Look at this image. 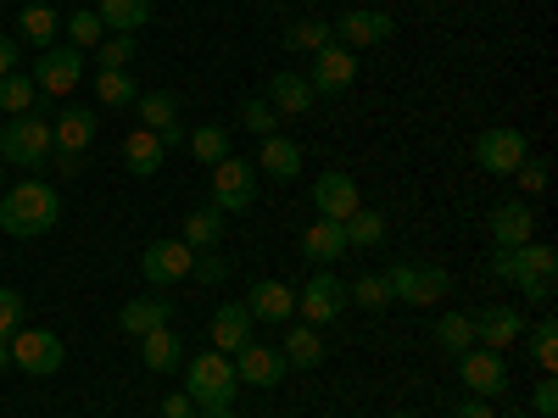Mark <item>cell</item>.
Listing matches in <instances>:
<instances>
[{"mask_svg":"<svg viewBox=\"0 0 558 418\" xmlns=\"http://www.w3.org/2000/svg\"><path fill=\"white\" fill-rule=\"evenodd\" d=\"M62 223V196L51 190L45 179H23L0 196V229L12 241H34V235H51Z\"/></svg>","mask_w":558,"mask_h":418,"instance_id":"obj_1","label":"cell"},{"mask_svg":"<svg viewBox=\"0 0 558 418\" xmlns=\"http://www.w3.org/2000/svg\"><path fill=\"white\" fill-rule=\"evenodd\" d=\"M492 279L514 285L525 302H553V285H558V251L547 241H525L514 251H497L492 257Z\"/></svg>","mask_w":558,"mask_h":418,"instance_id":"obj_2","label":"cell"},{"mask_svg":"<svg viewBox=\"0 0 558 418\" xmlns=\"http://www.w3.org/2000/svg\"><path fill=\"white\" fill-rule=\"evenodd\" d=\"M96 128H101V118L89 107H68V112L51 118V162H57L62 179L84 173V151L96 146Z\"/></svg>","mask_w":558,"mask_h":418,"instance_id":"obj_3","label":"cell"},{"mask_svg":"<svg viewBox=\"0 0 558 418\" xmlns=\"http://www.w3.org/2000/svg\"><path fill=\"white\" fill-rule=\"evenodd\" d=\"M235 391H241V380H235V362L223 352L207 346L202 357L184 362V396L196 407H235Z\"/></svg>","mask_w":558,"mask_h":418,"instance_id":"obj_4","label":"cell"},{"mask_svg":"<svg viewBox=\"0 0 558 418\" xmlns=\"http://www.w3.org/2000/svg\"><path fill=\"white\" fill-rule=\"evenodd\" d=\"M0 162L7 168H45L51 162V118L17 112L12 123H0Z\"/></svg>","mask_w":558,"mask_h":418,"instance_id":"obj_5","label":"cell"},{"mask_svg":"<svg viewBox=\"0 0 558 418\" xmlns=\"http://www.w3.org/2000/svg\"><path fill=\"white\" fill-rule=\"evenodd\" d=\"M386 285H391V302H408V307H430L452 291V273L447 268H425V262H397L386 273Z\"/></svg>","mask_w":558,"mask_h":418,"instance_id":"obj_6","label":"cell"},{"mask_svg":"<svg viewBox=\"0 0 558 418\" xmlns=\"http://www.w3.org/2000/svg\"><path fill=\"white\" fill-rule=\"evenodd\" d=\"M531 157V139L520 134V128H508V123H497V128H486L481 139H475V162L486 168V173H497V179H514V168Z\"/></svg>","mask_w":558,"mask_h":418,"instance_id":"obj_7","label":"cell"},{"mask_svg":"<svg viewBox=\"0 0 558 418\" xmlns=\"http://www.w3.org/2000/svg\"><path fill=\"white\" fill-rule=\"evenodd\" d=\"M7 352H12V362L23 368V374H34V380L57 374V368L68 362V346H62L51 330H17V335L7 341Z\"/></svg>","mask_w":558,"mask_h":418,"instance_id":"obj_8","label":"cell"},{"mask_svg":"<svg viewBox=\"0 0 558 418\" xmlns=\"http://www.w3.org/2000/svg\"><path fill=\"white\" fill-rule=\"evenodd\" d=\"M252 201H257V168L241 157H223L213 168V207L218 212H252Z\"/></svg>","mask_w":558,"mask_h":418,"instance_id":"obj_9","label":"cell"},{"mask_svg":"<svg viewBox=\"0 0 558 418\" xmlns=\"http://www.w3.org/2000/svg\"><path fill=\"white\" fill-rule=\"evenodd\" d=\"M191 262H196V251L184 241H151L140 251V279H146L151 291H168L179 279H191Z\"/></svg>","mask_w":558,"mask_h":418,"instance_id":"obj_10","label":"cell"},{"mask_svg":"<svg viewBox=\"0 0 558 418\" xmlns=\"http://www.w3.org/2000/svg\"><path fill=\"white\" fill-rule=\"evenodd\" d=\"M296 312H302V323H313V330L318 323H336L347 312V285L336 273H313L307 285L296 291Z\"/></svg>","mask_w":558,"mask_h":418,"instance_id":"obj_11","label":"cell"},{"mask_svg":"<svg viewBox=\"0 0 558 418\" xmlns=\"http://www.w3.org/2000/svg\"><path fill=\"white\" fill-rule=\"evenodd\" d=\"M229 362H235V380H241V385H257V391H274L279 380L291 374L286 352H279V346H257V341H246Z\"/></svg>","mask_w":558,"mask_h":418,"instance_id":"obj_12","label":"cell"},{"mask_svg":"<svg viewBox=\"0 0 558 418\" xmlns=\"http://www.w3.org/2000/svg\"><path fill=\"white\" fill-rule=\"evenodd\" d=\"M330 28L341 34L336 45H347V51H368V45H386V39L397 34L391 12H368V7H347Z\"/></svg>","mask_w":558,"mask_h":418,"instance_id":"obj_13","label":"cell"},{"mask_svg":"<svg viewBox=\"0 0 558 418\" xmlns=\"http://www.w3.org/2000/svg\"><path fill=\"white\" fill-rule=\"evenodd\" d=\"M352 78H357V57L347 51V45H336V39H330L324 51H313V73H307L313 96H347Z\"/></svg>","mask_w":558,"mask_h":418,"instance_id":"obj_14","label":"cell"},{"mask_svg":"<svg viewBox=\"0 0 558 418\" xmlns=\"http://www.w3.org/2000/svg\"><path fill=\"white\" fill-rule=\"evenodd\" d=\"M84 78V51H73V45H51V51H39L34 62V84H39V96H68V89H78Z\"/></svg>","mask_w":558,"mask_h":418,"instance_id":"obj_15","label":"cell"},{"mask_svg":"<svg viewBox=\"0 0 558 418\" xmlns=\"http://www.w3.org/2000/svg\"><path fill=\"white\" fill-rule=\"evenodd\" d=\"M357 207H363V196H357V179H352V173L330 168V173H318V179H313V212H318V218L347 223Z\"/></svg>","mask_w":558,"mask_h":418,"instance_id":"obj_16","label":"cell"},{"mask_svg":"<svg viewBox=\"0 0 558 418\" xmlns=\"http://www.w3.org/2000/svg\"><path fill=\"white\" fill-rule=\"evenodd\" d=\"M458 380L470 385L475 396H502L508 391V362H502V352H486V346H470L458 357Z\"/></svg>","mask_w":558,"mask_h":418,"instance_id":"obj_17","label":"cell"},{"mask_svg":"<svg viewBox=\"0 0 558 418\" xmlns=\"http://www.w3.org/2000/svg\"><path fill=\"white\" fill-rule=\"evenodd\" d=\"M470 323H475V346H486V352H502V346H514L525 335V312L508 307V302L470 312Z\"/></svg>","mask_w":558,"mask_h":418,"instance_id":"obj_18","label":"cell"},{"mask_svg":"<svg viewBox=\"0 0 558 418\" xmlns=\"http://www.w3.org/2000/svg\"><path fill=\"white\" fill-rule=\"evenodd\" d=\"M134 112H140V128H151V134L162 139L168 151H173L179 139H184V123H179V101L168 96V89H140Z\"/></svg>","mask_w":558,"mask_h":418,"instance_id":"obj_19","label":"cell"},{"mask_svg":"<svg viewBox=\"0 0 558 418\" xmlns=\"http://www.w3.org/2000/svg\"><path fill=\"white\" fill-rule=\"evenodd\" d=\"M263 101L279 112V118H307L313 112V84L302 78V73H268L263 78Z\"/></svg>","mask_w":558,"mask_h":418,"instance_id":"obj_20","label":"cell"},{"mask_svg":"<svg viewBox=\"0 0 558 418\" xmlns=\"http://www.w3.org/2000/svg\"><path fill=\"white\" fill-rule=\"evenodd\" d=\"M525 241H536V212H531V201L520 196V201L492 207V246H497V251H514V246H525Z\"/></svg>","mask_w":558,"mask_h":418,"instance_id":"obj_21","label":"cell"},{"mask_svg":"<svg viewBox=\"0 0 558 418\" xmlns=\"http://www.w3.org/2000/svg\"><path fill=\"white\" fill-rule=\"evenodd\" d=\"M246 312H252V323H291L296 318V291L286 285V279H257L252 296H246Z\"/></svg>","mask_w":558,"mask_h":418,"instance_id":"obj_22","label":"cell"},{"mask_svg":"<svg viewBox=\"0 0 558 418\" xmlns=\"http://www.w3.org/2000/svg\"><path fill=\"white\" fill-rule=\"evenodd\" d=\"M207 335H213V352L235 357V352L252 341V312H246V302H223V307L213 312V323H207Z\"/></svg>","mask_w":558,"mask_h":418,"instance_id":"obj_23","label":"cell"},{"mask_svg":"<svg viewBox=\"0 0 558 418\" xmlns=\"http://www.w3.org/2000/svg\"><path fill=\"white\" fill-rule=\"evenodd\" d=\"M352 246H347V229L336 223V218H313L307 229H302V257H313L318 268H330V262H341Z\"/></svg>","mask_w":558,"mask_h":418,"instance_id":"obj_24","label":"cell"},{"mask_svg":"<svg viewBox=\"0 0 558 418\" xmlns=\"http://www.w3.org/2000/svg\"><path fill=\"white\" fill-rule=\"evenodd\" d=\"M252 168H263V173L279 179V184H291V179L302 173V139H291V134H268Z\"/></svg>","mask_w":558,"mask_h":418,"instance_id":"obj_25","label":"cell"},{"mask_svg":"<svg viewBox=\"0 0 558 418\" xmlns=\"http://www.w3.org/2000/svg\"><path fill=\"white\" fill-rule=\"evenodd\" d=\"M168 318H173V302H168V296H134V302H123V312H118V330L140 341V335L162 330Z\"/></svg>","mask_w":558,"mask_h":418,"instance_id":"obj_26","label":"cell"},{"mask_svg":"<svg viewBox=\"0 0 558 418\" xmlns=\"http://www.w3.org/2000/svg\"><path fill=\"white\" fill-rule=\"evenodd\" d=\"M123 162H129V173L134 179H151V173H162L168 168V146L151 134V128H134L129 139H123Z\"/></svg>","mask_w":558,"mask_h":418,"instance_id":"obj_27","label":"cell"},{"mask_svg":"<svg viewBox=\"0 0 558 418\" xmlns=\"http://www.w3.org/2000/svg\"><path fill=\"white\" fill-rule=\"evenodd\" d=\"M140 362H146L151 374H173V368L184 362V341H179V335L168 330V323H162V330L140 335Z\"/></svg>","mask_w":558,"mask_h":418,"instance_id":"obj_28","label":"cell"},{"mask_svg":"<svg viewBox=\"0 0 558 418\" xmlns=\"http://www.w3.org/2000/svg\"><path fill=\"white\" fill-rule=\"evenodd\" d=\"M279 352H286L291 368H318L324 357H330V346H324V335L313 330V323H291L286 341H279Z\"/></svg>","mask_w":558,"mask_h":418,"instance_id":"obj_29","label":"cell"},{"mask_svg":"<svg viewBox=\"0 0 558 418\" xmlns=\"http://www.w3.org/2000/svg\"><path fill=\"white\" fill-rule=\"evenodd\" d=\"M96 17H101L107 34H134V28L151 23V0H101Z\"/></svg>","mask_w":558,"mask_h":418,"instance_id":"obj_30","label":"cell"},{"mask_svg":"<svg viewBox=\"0 0 558 418\" xmlns=\"http://www.w3.org/2000/svg\"><path fill=\"white\" fill-rule=\"evenodd\" d=\"M89 84H96V101L101 107H134L140 101V84L129 78V67H96V78H89Z\"/></svg>","mask_w":558,"mask_h":418,"instance_id":"obj_31","label":"cell"},{"mask_svg":"<svg viewBox=\"0 0 558 418\" xmlns=\"http://www.w3.org/2000/svg\"><path fill=\"white\" fill-rule=\"evenodd\" d=\"M218 241H223V212L218 207L184 212V246H191V251H213Z\"/></svg>","mask_w":558,"mask_h":418,"instance_id":"obj_32","label":"cell"},{"mask_svg":"<svg viewBox=\"0 0 558 418\" xmlns=\"http://www.w3.org/2000/svg\"><path fill=\"white\" fill-rule=\"evenodd\" d=\"M436 346L447 352V357H463L475 346V323H470V312H441L436 318Z\"/></svg>","mask_w":558,"mask_h":418,"instance_id":"obj_33","label":"cell"},{"mask_svg":"<svg viewBox=\"0 0 558 418\" xmlns=\"http://www.w3.org/2000/svg\"><path fill=\"white\" fill-rule=\"evenodd\" d=\"M341 229H347V246H357V251H380V246H386V218H380V212H363V207H357Z\"/></svg>","mask_w":558,"mask_h":418,"instance_id":"obj_34","label":"cell"},{"mask_svg":"<svg viewBox=\"0 0 558 418\" xmlns=\"http://www.w3.org/2000/svg\"><path fill=\"white\" fill-rule=\"evenodd\" d=\"M57 34H62V17H57L51 7H23V39H28V45H39V51H51Z\"/></svg>","mask_w":558,"mask_h":418,"instance_id":"obj_35","label":"cell"},{"mask_svg":"<svg viewBox=\"0 0 558 418\" xmlns=\"http://www.w3.org/2000/svg\"><path fill=\"white\" fill-rule=\"evenodd\" d=\"M347 302H352V307H363V312H386V307H391V285H386V273H363V279H352Z\"/></svg>","mask_w":558,"mask_h":418,"instance_id":"obj_36","label":"cell"},{"mask_svg":"<svg viewBox=\"0 0 558 418\" xmlns=\"http://www.w3.org/2000/svg\"><path fill=\"white\" fill-rule=\"evenodd\" d=\"M330 39H336V28H330V23L302 17V23H291V28H286V51H307V57H313V51H324Z\"/></svg>","mask_w":558,"mask_h":418,"instance_id":"obj_37","label":"cell"},{"mask_svg":"<svg viewBox=\"0 0 558 418\" xmlns=\"http://www.w3.org/2000/svg\"><path fill=\"white\" fill-rule=\"evenodd\" d=\"M34 101H39V84H34V78H23V73H7V78H0V112H7V118L28 112Z\"/></svg>","mask_w":558,"mask_h":418,"instance_id":"obj_38","label":"cell"},{"mask_svg":"<svg viewBox=\"0 0 558 418\" xmlns=\"http://www.w3.org/2000/svg\"><path fill=\"white\" fill-rule=\"evenodd\" d=\"M184 139H191V151H196L202 168H218V162L229 157V134H223L218 123H202L196 134H184Z\"/></svg>","mask_w":558,"mask_h":418,"instance_id":"obj_39","label":"cell"},{"mask_svg":"<svg viewBox=\"0 0 558 418\" xmlns=\"http://www.w3.org/2000/svg\"><path fill=\"white\" fill-rule=\"evenodd\" d=\"M62 34L73 39V51H84V57L107 39V28H101V17H96V12H73V17L62 23Z\"/></svg>","mask_w":558,"mask_h":418,"instance_id":"obj_40","label":"cell"},{"mask_svg":"<svg viewBox=\"0 0 558 418\" xmlns=\"http://www.w3.org/2000/svg\"><path fill=\"white\" fill-rule=\"evenodd\" d=\"M531 362L542 368V374H553V368H558V323L553 318H542L536 330H531Z\"/></svg>","mask_w":558,"mask_h":418,"instance_id":"obj_41","label":"cell"},{"mask_svg":"<svg viewBox=\"0 0 558 418\" xmlns=\"http://www.w3.org/2000/svg\"><path fill=\"white\" fill-rule=\"evenodd\" d=\"M134 62V34H107L96 45V67H129Z\"/></svg>","mask_w":558,"mask_h":418,"instance_id":"obj_42","label":"cell"},{"mask_svg":"<svg viewBox=\"0 0 558 418\" xmlns=\"http://www.w3.org/2000/svg\"><path fill=\"white\" fill-rule=\"evenodd\" d=\"M241 123H246V128H252L257 139H268V134H279V112H274V107H268L263 96H252V101L241 107Z\"/></svg>","mask_w":558,"mask_h":418,"instance_id":"obj_43","label":"cell"},{"mask_svg":"<svg viewBox=\"0 0 558 418\" xmlns=\"http://www.w3.org/2000/svg\"><path fill=\"white\" fill-rule=\"evenodd\" d=\"M23 312H28L23 291H0V341H12L23 330Z\"/></svg>","mask_w":558,"mask_h":418,"instance_id":"obj_44","label":"cell"},{"mask_svg":"<svg viewBox=\"0 0 558 418\" xmlns=\"http://www.w3.org/2000/svg\"><path fill=\"white\" fill-rule=\"evenodd\" d=\"M514 179H520V190H525V196H542L553 173H547V162H542V157H525V162L514 168Z\"/></svg>","mask_w":558,"mask_h":418,"instance_id":"obj_45","label":"cell"},{"mask_svg":"<svg viewBox=\"0 0 558 418\" xmlns=\"http://www.w3.org/2000/svg\"><path fill=\"white\" fill-rule=\"evenodd\" d=\"M223 273H229V262H223V257L196 251V262H191V279H196V285H223Z\"/></svg>","mask_w":558,"mask_h":418,"instance_id":"obj_46","label":"cell"},{"mask_svg":"<svg viewBox=\"0 0 558 418\" xmlns=\"http://www.w3.org/2000/svg\"><path fill=\"white\" fill-rule=\"evenodd\" d=\"M531 407H536V418H558V380L553 374L531 391Z\"/></svg>","mask_w":558,"mask_h":418,"instance_id":"obj_47","label":"cell"},{"mask_svg":"<svg viewBox=\"0 0 558 418\" xmlns=\"http://www.w3.org/2000/svg\"><path fill=\"white\" fill-rule=\"evenodd\" d=\"M162 418H196V402L184 391H173V396H162Z\"/></svg>","mask_w":558,"mask_h":418,"instance_id":"obj_48","label":"cell"},{"mask_svg":"<svg viewBox=\"0 0 558 418\" xmlns=\"http://www.w3.org/2000/svg\"><path fill=\"white\" fill-rule=\"evenodd\" d=\"M452 418H497V413H492L486 396H470V402H458V407H452Z\"/></svg>","mask_w":558,"mask_h":418,"instance_id":"obj_49","label":"cell"},{"mask_svg":"<svg viewBox=\"0 0 558 418\" xmlns=\"http://www.w3.org/2000/svg\"><path fill=\"white\" fill-rule=\"evenodd\" d=\"M17 51H23V45L0 34V78H7V73H17Z\"/></svg>","mask_w":558,"mask_h":418,"instance_id":"obj_50","label":"cell"},{"mask_svg":"<svg viewBox=\"0 0 558 418\" xmlns=\"http://www.w3.org/2000/svg\"><path fill=\"white\" fill-rule=\"evenodd\" d=\"M196 418H235V407H196Z\"/></svg>","mask_w":558,"mask_h":418,"instance_id":"obj_51","label":"cell"},{"mask_svg":"<svg viewBox=\"0 0 558 418\" xmlns=\"http://www.w3.org/2000/svg\"><path fill=\"white\" fill-rule=\"evenodd\" d=\"M12 362V352H7V341H0V368H7Z\"/></svg>","mask_w":558,"mask_h":418,"instance_id":"obj_52","label":"cell"},{"mask_svg":"<svg viewBox=\"0 0 558 418\" xmlns=\"http://www.w3.org/2000/svg\"><path fill=\"white\" fill-rule=\"evenodd\" d=\"M391 418H418V413H408V407H397V413H391Z\"/></svg>","mask_w":558,"mask_h":418,"instance_id":"obj_53","label":"cell"},{"mask_svg":"<svg viewBox=\"0 0 558 418\" xmlns=\"http://www.w3.org/2000/svg\"><path fill=\"white\" fill-rule=\"evenodd\" d=\"M0 179H7V162H0Z\"/></svg>","mask_w":558,"mask_h":418,"instance_id":"obj_54","label":"cell"}]
</instances>
